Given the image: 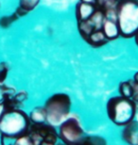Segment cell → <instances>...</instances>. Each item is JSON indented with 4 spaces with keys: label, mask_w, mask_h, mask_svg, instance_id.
I'll return each instance as SVG.
<instances>
[{
    "label": "cell",
    "mask_w": 138,
    "mask_h": 145,
    "mask_svg": "<svg viewBox=\"0 0 138 145\" xmlns=\"http://www.w3.org/2000/svg\"><path fill=\"white\" fill-rule=\"evenodd\" d=\"M29 125V117L18 108L4 109L0 115V134L2 138H17L28 133Z\"/></svg>",
    "instance_id": "cell-1"
},
{
    "label": "cell",
    "mask_w": 138,
    "mask_h": 145,
    "mask_svg": "<svg viewBox=\"0 0 138 145\" xmlns=\"http://www.w3.org/2000/svg\"><path fill=\"white\" fill-rule=\"evenodd\" d=\"M116 24L120 36L133 38L138 32V0H123L116 4Z\"/></svg>",
    "instance_id": "cell-2"
},
{
    "label": "cell",
    "mask_w": 138,
    "mask_h": 145,
    "mask_svg": "<svg viewBox=\"0 0 138 145\" xmlns=\"http://www.w3.org/2000/svg\"><path fill=\"white\" fill-rule=\"evenodd\" d=\"M107 115L114 124L124 126L131 121L136 114V104L131 98L114 96L107 102Z\"/></svg>",
    "instance_id": "cell-3"
},
{
    "label": "cell",
    "mask_w": 138,
    "mask_h": 145,
    "mask_svg": "<svg viewBox=\"0 0 138 145\" xmlns=\"http://www.w3.org/2000/svg\"><path fill=\"white\" fill-rule=\"evenodd\" d=\"M71 99L66 93H56L46 100L44 108L46 121L52 125L61 123L67 118L71 110Z\"/></svg>",
    "instance_id": "cell-4"
},
{
    "label": "cell",
    "mask_w": 138,
    "mask_h": 145,
    "mask_svg": "<svg viewBox=\"0 0 138 145\" xmlns=\"http://www.w3.org/2000/svg\"><path fill=\"white\" fill-rule=\"evenodd\" d=\"M58 135L61 140L67 145L83 144L86 137L80 121L76 118H66L61 121Z\"/></svg>",
    "instance_id": "cell-5"
},
{
    "label": "cell",
    "mask_w": 138,
    "mask_h": 145,
    "mask_svg": "<svg viewBox=\"0 0 138 145\" xmlns=\"http://www.w3.org/2000/svg\"><path fill=\"white\" fill-rule=\"evenodd\" d=\"M28 134L30 136L32 142L36 145H53L57 143L59 135L50 123H39L29 125Z\"/></svg>",
    "instance_id": "cell-6"
},
{
    "label": "cell",
    "mask_w": 138,
    "mask_h": 145,
    "mask_svg": "<svg viewBox=\"0 0 138 145\" xmlns=\"http://www.w3.org/2000/svg\"><path fill=\"white\" fill-rule=\"evenodd\" d=\"M122 138L128 144L138 145V121L133 120L123 126Z\"/></svg>",
    "instance_id": "cell-7"
},
{
    "label": "cell",
    "mask_w": 138,
    "mask_h": 145,
    "mask_svg": "<svg viewBox=\"0 0 138 145\" xmlns=\"http://www.w3.org/2000/svg\"><path fill=\"white\" fill-rule=\"evenodd\" d=\"M98 6L92 5V4H87V3L80 2L77 4L76 7V17H77V21H86L93 15V13L95 12Z\"/></svg>",
    "instance_id": "cell-8"
},
{
    "label": "cell",
    "mask_w": 138,
    "mask_h": 145,
    "mask_svg": "<svg viewBox=\"0 0 138 145\" xmlns=\"http://www.w3.org/2000/svg\"><path fill=\"white\" fill-rule=\"evenodd\" d=\"M101 29L103 31L104 35L106 36V38L109 40H116L120 36L118 25H117L116 22L112 21V20L105 19Z\"/></svg>",
    "instance_id": "cell-9"
},
{
    "label": "cell",
    "mask_w": 138,
    "mask_h": 145,
    "mask_svg": "<svg viewBox=\"0 0 138 145\" xmlns=\"http://www.w3.org/2000/svg\"><path fill=\"white\" fill-rule=\"evenodd\" d=\"M85 42L94 47H99V46L106 44L109 40L104 35L102 29H96L90 34L89 37L85 40Z\"/></svg>",
    "instance_id": "cell-10"
},
{
    "label": "cell",
    "mask_w": 138,
    "mask_h": 145,
    "mask_svg": "<svg viewBox=\"0 0 138 145\" xmlns=\"http://www.w3.org/2000/svg\"><path fill=\"white\" fill-rule=\"evenodd\" d=\"M88 20H89L91 24L93 25V27H95V29H101L102 25H103V22L105 20L103 10L98 7L96 10H95V12L93 13V15Z\"/></svg>",
    "instance_id": "cell-11"
},
{
    "label": "cell",
    "mask_w": 138,
    "mask_h": 145,
    "mask_svg": "<svg viewBox=\"0 0 138 145\" xmlns=\"http://www.w3.org/2000/svg\"><path fill=\"white\" fill-rule=\"evenodd\" d=\"M29 120L34 123H46V110L44 108H35L31 110L30 115H29Z\"/></svg>",
    "instance_id": "cell-12"
},
{
    "label": "cell",
    "mask_w": 138,
    "mask_h": 145,
    "mask_svg": "<svg viewBox=\"0 0 138 145\" xmlns=\"http://www.w3.org/2000/svg\"><path fill=\"white\" fill-rule=\"evenodd\" d=\"M78 28H79V32H80L81 36L83 37L84 40H86L94 30H96L89 20L78 22Z\"/></svg>",
    "instance_id": "cell-13"
},
{
    "label": "cell",
    "mask_w": 138,
    "mask_h": 145,
    "mask_svg": "<svg viewBox=\"0 0 138 145\" xmlns=\"http://www.w3.org/2000/svg\"><path fill=\"white\" fill-rule=\"evenodd\" d=\"M119 92L122 96L131 98L133 95V86H131V82L130 81H124L119 84Z\"/></svg>",
    "instance_id": "cell-14"
},
{
    "label": "cell",
    "mask_w": 138,
    "mask_h": 145,
    "mask_svg": "<svg viewBox=\"0 0 138 145\" xmlns=\"http://www.w3.org/2000/svg\"><path fill=\"white\" fill-rule=\"evenodd\" d=\"M40 1L41 0H19V7L29 12L39 5Z\"/></svg>",
    "instance_id": "cell-15"
},
{
    "label": "cell",
    "mask_w": 138,
    "mask_h": 145,
    "mask_svg": "<svg viewBox=\"0 0 138 145\" xmlns=\"http://www.w3.org/2000/svg\"><path fill=\"white\" fill-rule=\"evenodd\" d=\"M18 18L19 17L15 12L9 16H3L2 18H0V27L3 28H7L10 27L13 23L15 22L16 20H18Z\"/></svg>",
    "instance_id": "cell-16"
},
{
    "label": "cell",
    "mask_w": 138,
    "mask_h": 145,
    "mask_svg": "<svg viewBox=\"0 0 138 145\" xmlns=\"http://www.w3.org/2000/svg\"><path fill=\"white\" fill-rule=\"evenodd\" d=\"M105 140L98 136H86L83 141V144H105Z\"/></svg>",
    "instance_id": "cell-17"
},
{
    "label": "cell",
    "mask_w": 138,
    "mask_h": 145,
    "mask_svg": "<svg viewBox=\"0 0 138 145\" xmlns=\"http://www.w3.org/2000/svg\"><path fill=\"white\" fill-rule=\"evenodd\" d=\"M15 144L16 145H33V142H32L30 136H29L28 133H26V134L20 136V137L16 138Z\"/></svg>",
    "instance_id": "cell-18"
},
{
    "label": "cell",
    "mask_w": 138,
    "mask_h": 145,
    "mask_svg": "<svg viewBox=\"0 0 138 145\" xmlns=\"http://www.w3.org/2000/svg\"><path fill=\"white\" fill-rule=\"evenodd\" d=\"M8 71H9V67L7 63L5 62L0 63V84H3L4 81L6 80L8 75Z\"/></svg>",
    "instance_id": "cell-19"
},
{
    "label": "cell",
    "mask_w": 138,
    "mask_h": 145,
    "mask_svg": "<svg viewBox=\"0 0 138 145\" xmlns=\"http://www.w3.org/2000/svg\"><path fill=\"white\" fill-rule=\"evenodd\" d=\"M13 99L16 102L17 105H20L22 104L24 101H26L28 99V93L25 91H20L19 93H17L16 95H13Z\"/></svg>",
    "instance_id": "cell-20"
},
{
    "label": "cell",
    "mask_w": 138,
    "mask_h": 145,
    "mask_svg": "<svg viewBox=\"0 0 138 145\" xmlns=\"http://www.w3.org/2000/svg\"><path fill=\"white\" fill-rule=\"evenodd\" d=\"M131 82V86H133V95H131V98L135 103H138V83H136L135 81L133 80Z\"/></svg>",
    "instance_id": "cell-21"
},
{
    "label": "cell",
    "mask_w": 138,
    "mask_h": 145,
    "mask_svg": "<svg viewBox=\"0 0 138 145\" xmlns=\"http://www.w3.org/2000/svg\"><path fill=\"white\" fill-rule=\"evenodd\" d=\"M114 2H117L116 0H98V8H103L104 6H106L108 4H111V3H114Z\"/></svg>",
    "instance_id": "cell-22"
},
{
    "label": "cell",
    "mask_w": 138,
    "mask_h": 145,
    "mask_svg": "<svg viewBox=\"0 0 138 145\" xmlns=\"http://www.w3.org/2000/svg\"><path fill=\"white\" fill-rule=\"evenodd\" d=\"M15 13L18 15V17H22V16H25V15H27V14L28 13L27 10H25L24 8H22L21 7H18L16 8V10H15Z\"/></svg>",
    "instance_id": "cell-23"
},
{
    "label": "cell",
    "mask_w": 138,
    "mask_h": 145,
    "mask_svg": "<svg viewBox=\"0 0 138 145\" xmlns=\"http://www.w3.org/2000/svg\"><path fill=\"white\" fill-rule=\"evenodd\" d=\"M81 2L87 3V4L96 5V4H98V0H81Z\"/></svg>",
    "instance_id": "cell-24"
},
{
    "label": "cell",
    "mask_w": 138,
    "mask_h": 145,
    "mask_svg": "<svg viewBox=\"0 0 138 145\" xmlns=\"http://www.w3.org/2000/svg\"><path fill=\"white\" fill-rule=\"evenodd\" d=\"M133 80L135 81L136 83H138V72H136L135 74H134V76H133Z\"/></svg>",
    "instance_id": "cell-25"
},
{
    "label": "cell",
    "mask_w": 138,
    "mask_h": 145,
    "mask_svg": "<svg viewBox=\"0 0 138 145\" xmlns=\"http://www.w3.org/2000/svg\"><path fill=\"white\" fill-rule=\"evenodd\" d=\"M133 38H134V40H135V43H136L137 46H138V32L135 34V36H134Z\"/></svg>",
    "instance_id": "cell-26"
},
{
    "label": "cell",
    "mask_w": 138,
    "mask_h": 145,
    "mask_svg": "<svg viewBox=\"0 0 138 145\" xmlns=\"http://www.w3.org/2000/svg\"><path fill=\"white\" fill-rule=\"evenodd\" d=\"M116 1L118 2V1H123V0H116Z\"/></svg>",
    "instance_id": "cell-27"
}]
</instances>
